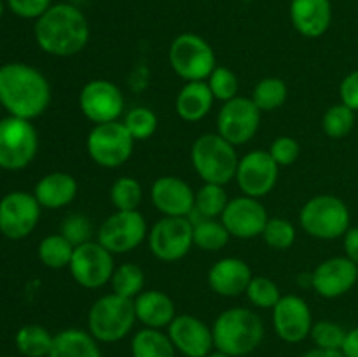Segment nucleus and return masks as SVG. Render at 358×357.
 <instances>
[{
  "mask_svg": "<svg viewBox=\"0 0 358 357\" xmlns=\"http://www.w3.org/2000/svg\"><path fill=\"white\" fill-rule=\"evenodd\" d=\"M0 104L14 118H38L51 104V84L44 74L27 63L0 66Z\"/></svg>",
  "mask_w": 358,
  "mask_h": 357,
  "instance_id": "f257e3e1",
  "label": "nucleus"
},
{
  "mask_svg": "<svg viewBox=\"0 0 358 357\" xmlns=\"http://www.w3.org/2000/svg\"><path fill=\"white\" fill-rule=\"evenodd\" d=\"M34 35L44 52L69 58L83 51L90 41V24L83 10L73 4H55L38 20Z\"/></svg>",
  "mask_w": 358,
  "mask_h": 357,
  "instance_id": "f03ea898",
  "label": "nucleus"
},
{
  "mask_svg": "<svg viewBox=\"0 0 358 357\" xmlns=\"http://www.w3.org/2000/svg\"><path fill=\"white\" fill-rule=\"evenodd\" d=\"M212 335L215 350L229 357H245L264 340V324L250 308H227L213 322Z\"/></svg>",
  "mask_w": 358,
  "mask_h": 357,
  "instance_id": "7ed1b4c3",
  "label": "nucleus"
},
{
  "mask_svg": "<svg viewBox=\"0 0 358 357\" xmlns=\"http://www.w3.org/2000/svg\"><path fill=\"white\" fill-rule=\"evenodd\" d=\"M136 322L135 301L110 293L98 298L87 312V331L98 343H117Z\"/></svg>",
  "mask_w": 358,
  "mask_h": 357,
  "instance_id": "20e7f679",
  "label": "nucleus"
},
{
  "mask_svg": "<svg viewBox=\"0 0 358 357\" xmlns=\"http://www.w3.org/2000/svg\"><path fill=\"white\" fill-rule=\"evenodd\" d=\"M191 161L203 182L226 186L236 177L240 158L236 147L219 133H205L192 144Z\"/></svg>",
  "mask_w": 358,
  "mask_h": 357,
  "instance_id": "39448f33",
  "label": "nucleus"
},
{
  "mask_svg": "<svg viewBox=\"0 0 358 357\" xmlns=\"http://www.w3.org/2000/svg\"><path fill=\"white\" fill-rule=\"evenodd\" d=\"M350 209L341 198L320 195L304 203L299 212L301 227L318 240H336L350 230Z\"/></svg>",
  "mask_w": 358,
  "mask_h": 357,
  "instance_id": "423d86ee",
  "label": "nucleus"
},
{
  "mask_svg": "<svg viewBox=\"0 0 358 357\" xmlns=\"http://www.w3.org/2000/svg\"><path fill=\"white\" fill-rule=\"evenodd\" d=\"M170 65L180 79L206 80L215 70L217 58L213 48L201 37L187 31L173 38L170 46Z\"/></svg>",
  "mask_w": 358,
  "mask_h": 357,
  "instance_id": "0eeeda50",
  "label": "nucleus"
},
{
  "mask_svg": "<svg viewBox=\"0 0 358 357\" xmlns=\"http://www.w3.org/2000/svg\"><path fill=\"white\" fill-rule=\"evenodd\" d=\"M38 150V135L31 121L9 115L0 119V168L23 170Z\"/></svg>",
  "mask_w": 358,
  "mask_h": 357,
  "instance_id": "6e6552de",
  "label": "nucleus"
},
{
  "mask_svg": "<svg viewBox=\"0 0 358 357\" xmlns=\"http://www.w3.org/2000/svg\"><path fill=\"white\" fill-rule=\"evenodd\" d=\"M133 147L135 139L122 121L94 125L86 140L87 154L101 168H119L124 164L131 156Z\"/></svg>",
  "mask_w": 358,
  "mask_h": 357,
  "instance_id": "1a4fd4ad",
  "label": "nucleus"
},
{
  "mask_svg": "<svg viewBox=\"0 0 358 357\" xmlns=\"http://www.w3.org/2000/svg\"><path fill=\"white\" fill-rule=\"evenodd\" d=\"M147 234V220L138 210H115L100 224L96 240L112 254H126L135 251Z\"/></svg>",
  "mask_w": 358,
  "mask_h": 357,
  "instance_id": "9d476101",
  "label": "nucleus"
},
{
  "mask_svg": "<svg viewBox=\"0 0 358 357\" xmlns=\"http://www.w3.org/2000/svg\"><path fill=\"white\" fill-rule=\"evenodd\" d=\"M147 238L154 258L175 262L185 258L194 245V226L189 217H163L154 224Z\"/></svg>",
  "mask_w": 358,
  "mask_h": 357,
  "instance_id": "9b49d317",
  "label": "nucleus"
},
{
  "mask_svg": "<svg viewBox=\"0 0 358 357\" xmlns=\"http://www.w3.org/2000/svg\"><path fill=\"white\" fill-rule=\"evenodd\" d=\"M72 279L84 289H100L110 284L114 275V254L100 241H86L73 247L72 261L69 266Z\"/></svg>",
  "mask_w": 358,
  "mask_h": 357,
  "instance_id": "f8f14e48",
  "label": "nucleus"
},
{
  "mask_svg": "<svg viewBox=\"0 0 358 357\" xmlns=\"http://www.w3.org/2000/svg\"><path fill=\"white\" fill-rule=\"evenodd\" d=\"M261 115L257 105L252 98L236 97L226 102L217 115V133L227 142L236 146L250 142L259 132Z\"/></svg>",
  "mask_w": 358,
  "mask_h": 357,
  "instance_id": "ddd939ff",
  "label": "nucleus"
},
{
  "mask_svg": "<svg viewBox=\"0 0 358 357\" xmlns=\"http://www.w3.org/2000/svg\"><path fill=\"white\" fill-rule=\"evenodd\" d=\"M80 112L94 125L119 121L124 112V94L107 79H93L79 93Z\"/></svg>",
  "mask_w": 358,
  "mask_h": 357,
  "instance_id": "4468645a",
  "label": "nucleus"
},
{
  "mask_svg": "<svg viewBox=\"0 0 358 357\" xmlns=\"http://www.w3.org/2000/svg\"><path fill=\"white\" fill-rule=\"evenodd\" d=\"M37 198L30 192L13 191L0 200V233L10 240L27 238L41 219Z\"/></svg>",
  "mask_w": 358,
  "mask_h": 357,
  "instance_id": "2eb2a0df",
  "label": "nucleus"
},
{
  "mask_svg": "<svg viewBox=\"0 0 358 357\" xmlns=\"http://www.w3.org/2000/svg\"><path fill=\"white\" fill-rule=\"evenodd\" d=\"M280 167L268 150H250L240 160L236 182L241 192L250 198H262L275 189L278 182Z\"/></svg>",
  "mask_w": 358,
  "mask_h": 357,
  "instance_id": "dca6fc26",
  "label": "nucleus"
},
{
  "mask_svg": "<svg viewBox=\"0 0 358 357\" xmlns=\"http://www.w3.org/2000/svg\"><path fill=\"white\" fill-rule=\"evenodd\" d=\"M220 220L231 237L240 238V240H252V238L262 237L269 217L257 198L243 195L229 200L226 210L220 216Z\"/></svg>",
  "mask_w": 358,
  "mask_h": 357,
  "instance_id": "f3484780",
  "label": "nucleus"
},
{
  "mask_svg": "<svg viewBox=\"0 0 358 357\" xmlns=\"http://www.w3.org/2000/svg\"><path fill=\"white\" fill-rule=\"evenodd\" d=\"M273 328L282 342H304L313 328V315L306 301L296 294L280 298L273 308Z\"/></svg>",
  "mask_w": 358,
  "mask_h": 357,
  "instance_id": "a211bd4d",
  "label": "nucleus"
},
{
  "mask_svg": "<svg viewBox=\"0 0 358 357\" xmlns=\"http://www.w3.org/2000/svg\"><path fill=\"white\" fill-rule=\"evenodd\" d=\"M358 280V266L346 255L325 259L311 273V287L315 293L327 300L345 296L355 287Z\"/></svg>",
  "mask_w": 358,
  "mask_h": 357,
  "instance_id": "6ab92c4d",
  "label": "nucleus"
},
{
  "mask_svg": "<svg viewBox=\"0 0 358 357\" xmlns=\"http://www.w3.org/2000/svg\"><path fill=\"white\" fill-rule=\"evenodd\" d=\"M166 329L175 350L184 357H205L215 349L212 328L194 315H177Z\"/></svg>",
  "mask_w": 358,
  "mask_h": 357,
  "instance_id": "aec40b11",
  "label": "nucleus"
},
{
  "mask_svg": "<svg viewBox=\"0 0 358 357\" xmlns=\"http://www.w3.org/2000/svg\"><path fill=\"white\" fill-rule=\"evenodd\" d=\"M150 198L164 217H189L194 210L196 192L182 178L164 175L152 184Z\"/></svg>",
  "mask_w": 358,
  "mask_h": 357,
  "instance_id": "412c9836",
  "label": "nucleus"
},
{
  "mask_svg": "<svg viewBox=\"0 0 358 357\" xmlns=\"http://www.w3.org/2000/svg\"><path fill=\"white\" fill-rule=\"evenodd\" d=\"M252 280V270L243 259H219L208 272V286L219 296L234 298L247 293Z\"/></svg>",
  "mask_w": 358,
  "mask_h": 357,
  "instance_id": "4be33fe9",
  "label": "nucleus"
},
{
  "mask_svg": "<svg viewBox=\"0 0 358 357\" xmlns=\"http://www.w3.org/2000/svg\"><path fill=\"white\" fill-rule=\"evenodd\" d=\"M290 20L303 37H322L332 23L331 0H292Z\"/></svg>",
  "mask_w": 358,
  "mask_h": 357,
  "instance_id": "5701e85b",
  "label": "nucleus"
},
{
  "mask_svg": "<svg viewBox=\"0 0 358 357\" xmlns=\"http://www.w3.org/2000/svg\"><path fill=\"white\" fill-rule=\"evenodd\" d=\"M133 301H135L136 321L142 322L145 328L164 329L177 317L173 300L163 290H142Z\"/></svg>",
  "mask_w": 358,
  "mask_h": 357,
  "instance_id": "b1692460",
  "label": "nucleus"
},
{
  "mask_svg": "<svg viewBox=\"0 0 358 357\" xmlns=\"http://www.w3.org/2000/svg\"><path fill=\"white\" fill-rule=\"evenodd\" d=\"M77 181L66 172H51L35 184L34 196L42 209L58 210L70 205L77 196Z\"/></svg>",
  "mask_w": 358,
  "mask_h": 357,
  "instance_id": "393cba45",
  "label": "nucleus"
},
{
  "mask_svg": "<svg viewBox=\"0 0 358 357\" xmlns=\"http://www.w3.org/2000/svg\"><path fill=\"white\" fill-rule=\"evenodd\" d=\"M213 102L215 98H213L206 80H191L178 91L177 100H175V111L184 121L196 122L208 115Z\"/></svg>",
  "mask_w": 358,
  "mask_h": 357,
  "instance_id": "a878e982",
  "label": "nucleus"
},
{
  "mask_svg": "<svg viewBox=\"0 0 358 357\" xmlns=\"http://www.w3.org/2000/svg\"><path fill=\"white\" fill-rule=\"evenodd\" d=\"M48 357H103L100 343L90 331L79 328H69L56 332L51 352Z\"/></svg>",
  "mask_w": 358,
  "mask_h": 357,
  "instance_id": "bb28decb",
  "label": "nucleus"
},
{
  "mask_svg": "<svg viewBox=\"0 0 358 357\" xmlns=\"http://www.w3.org/2000/svg\"><path fill=\"white\" fill-rule=\"evenodd\" d=\"M131 357H175L173 343L163 329L143 328L131 338Z\"/></svg>",
  "mask_w": 358,
  "mask_h": 357,
  "instance_id": "cd10ccee",
  "label": "nucleus"
},
{
  "mask_svg": "<svg viewBox=\"0 0 358 357\" xmlns=\"http://www.w3.org/2000/svg\"><path fill=\"white\" fill-rule=\"evenodd\" d=\"M227 203H229V200L224 191V186L205 182L196 192L194 210L191 212L189 219L192 224L201 219H217V217L222 216Z\"/></svg>",
  "mask_w": 358,
  "mask_h": 357,
  "instance_id": "c85d7f7f",
  "label": "nucleus"
},
{
  "mask_svg": "<svg viewBox=\"0 0 358 357\" xmlns=\"http://www.w3.org/2000/svg\"><path fill=\"white\" fill-rule=\"evenodd\" d=\"M55 335L44 326L28 324L16 332V349L24 357H48L51 352Z\"/></svg>",
  "mask_w": 358,
  "mask_h": 357,
  "instance_id": "c756f323",
  "label": "nucleus"
},
{
  "mask_svg": "<svg viewBox=\"0 0 358 357\" xmlns=\"http://www.w3.org/2000/svg\"><path fill=\"white\" fill-rule=\"evenodd\" d=\"M73 254V245L59 234H49L38 245V259L51 270H62L70 266Z\"/></svg>",
  "mask_w": 358,
  "mask_h": 357,
  "instance_id": "7c9ffc66",
  "label": "nucleus"
},
{
  "mask_svg": "<svg viewBox=\"0 0 358 357\" xmlns=\"http://www.w3.org/2000/svg\"><path fill=\"white\" fill-rule=\"evenodd\" d=\"M287 94H289V88L285 80L280 77H264L254 88L252 100L261 112H273L285 104Z\"/></svg>",
  "mask_w": 358,
  "mask_h": 357,
  "instance_id": "2f4dec72",
  "label": "nucleus"
},
{
  "mask_svg": "<svg viewBox=\"0 0 358 357\" xmlns=\"http://www.w3.org/2000/svg\"><path fill=\"white\" fill-rule=\"evenodd\" d=\"M112 293L119 294L122 298L135 300L145 286V275L143 270L135 262H124L114 270V275L110 280Z\"/></svg>",
  "mask_w": 358,
  "mask_h": 357,
  "instance_id": "473e14b6",
  "label": "nucleus"
},
{
  "mask_svg": "<svg viewBox=\"0 0 358 357\" xmlns=\"http://www.w3.org/2000/svg\"><path fill=\"white\" fill-rule=\"evenodd\" d=\"M194 245L201 251L217 252L226 247L231 234L222 224V220L217 219H201L194 224Z\"/></svg>",
  "mask_w": 358,
  "mask_h": 357,
  "instance_id": "72a5a7b5",
  "label": "nucleus"
},
{
  "mask_svg": "<svg viewBox=\"0 0 358 357\" xmlns=\"http://www.w3.org/2000/svg\"><path fill=\"white\" fill-rule=\"evenodd\" d=\"M355 126V112L345 104H336L325 111L322 119V128L331 139H343Z\"/></svg>",
  "mask_w": 358,
  "mask_h": 357,
  "instance_id": "f704fd0d",
  "label": "nucleus"
},
{
  "mask_svg": "<svg viewBox=\"0 0 358 357\" xmlns=\"http://www.w3.org/2000/svg\"><path fill=\"white\" fill-rule=\"evenodd\" d=\"M142 196V186L133 177L117 178L110 188V202L115 210H138Z\"/></svg>",
  "mask_w": 358,
  "mask_h": 357,
  "instance_id": "c9c22d12",
  "label": "nucleus"
},
{
  "mask_svg": "<svg viewBox=\"0 0 358 357\" xmlns=\"http://www.w3.org/2000/svg\"><path fill=\"white\" fill-rule=\"evenodd\" d=\"M245 294L254 307L264 308V310H273L282 298L280 287L268 276H252Z\"/></svg>",
  "mask_w": 358,
  "mask_h": 357,
  "instance_id": "e433bc0d",
  "label": "nucleus"
},
{
  "mask_svg": "<svg viewBox=\"0 0 358 357\" xmlns=\"http://www.w3.org/2000/svg\"><path fill=\"white\" fill-rule=\"evenodd\" d=\"M124 126L129 135L136 140H147L156 133L157 115L147 107H135L126 112Z\"/></svg>",
  "mask_w": 358,
  "mask_h": 357,
  "instance_id": "4c0bfd02",
  "label": "nucleus"
},
{
  "mask_svg": "<svg viewBox=\"0 0 358 357\" xmlns=\"http://www.w3.org/2000/svg\"><path fill=\"white\" fill-rule=\"evenodd\" d=\"M262 238L275 251H285L296 241V227L285 217H271L262 231Z\"/></svg>",
  "mask_w": 358,
  "mask_h": 357,
  "instance_id": "58836bf2",
  "label": "nucleus"
},
{
  "mask_svg": "<svg viewBox=\"0 0 358 357\" xmlns=\"http://www.w3.org/2000/svg\"><path fill=\"white\" fill-rule=\"evenodd\" d=\"M346 329L343 326L336 324L331 321H320L313 322V328H311V340H313L315 346L317 349H325V350H341L343 343L346 338Z\"/></svg>",
  "mask_w": 358,
  "mask_h": 357,
  "instance_id": "ea45409f",
  "label": "nucleus"
},
{
  "mask_svg": "<svg viewBox=\"0 0 358 357\" xmlns=\"http://www.w3.org/2000/svg\"><path fill=\"white\" fill-rule=\"evenodd\" d=\"M206 83H208L210 91H212L215 100H220L226 104V102L238 97V88H240L238 77L236 74L231 69H227V66L217 65L215 70H213V72L210 74L208 79H206Z\"/></svg>",
  "mask_w": 358,
  "mask_h": 357,
  "instance_id": "a19ab883",
  "label": "nucleus"
},
{
  "mask_svg": "<svg viewBox=\"0 0 358 357\" xmlns=\"http://www.w3.org/2000/svg\"><path fill=\"white\" fill-rule=\"evenodd\" d=\"M59 233L73 245L86 244V241H91V237H93V224L83 214H70V216L65 217L62 224V231Z\"/></svg>",
  "mask_w": 358,
  "mask_h": 357,
  "instance_id": "79ce46f5",
  "label": "nucleus"
},
{
  "mask_svg": "<svg viewBox=\"0 0 358 357\" xmlns=\"http://www.w3.org/2000/svg\"><path fill=\"white\" fill-rule=\"evenodd\" d=\"M268 153L271 154V158L276 161L278 167H289V164L296 163V160L299 158L301 147L296 139L283 135L278 136L276 140H273Z\"/></svg>",
  "mask_w": 358,
  "mask_h": 357,
  "instance_id": "37998d69",
  "label": "nucleus"
},
{
  "mask_svg": "<svg viewBox=\"0 0 358 357\" xmlns=\"http://www.w3.org/2000/svg\"><path fill=\"white\" fill-rule=\"evenodd\" d=\"M7 6L23 20H38L52 4L51 0H7Z\"/></svg>",
  "mask_w": 358,
  "mask_h": 357,
  "instance_id": "c03bdc74",
  "label": "nucleus"
},
{
  "mask_svg": "<svg viewBox=\"0 0 358 357\" xmlns=\"http://www.w3.org/2000/svg\"><path fill=\"white\" fill-rule=\"evenodd\" d=\"M339 97L341 104L352 108L353 112H358V70L350 72L345 79L341 80L339 86Z\"/></svg>",
  "mask_w": 358,
  "mask_h": 357,
  "instance_id": "a18cd8bd",
  "label": "nucleus"
},
{
  "mask_svg": "<svg viewBox=\"0 0 358 357\" xmlns=\"http://www.w3.org/2000/svg\"><path fill=\"white\" fill-rule=\"evenodd\" d=\"M343 245H345V254L350 261L358 266V227H350L343 237Z\"/></svg>",
  "mask_w": 358,
  "mask_h": 357,
  "instance_id": "49530a36",
  "label": "nucleus"
},
{
  "mask_svg": "<svg viewBox=\"0 0 358 357\" xmlns=\"http://www.w3.org/2000/svg\"><path fill=\"white\" fill-rule=\"evenodd\" d=\"M341 352L345 354V357H358V326L346 332Z\"/></svg>",
  "mask_w": 358,
  "mask_h": 357,
  "instance_id": "de8ad7c7",
  "label": "nucleus"
},
{
  "mask_svg": "<svg viewBox=\"0 0 358 357\" xmlns=\"http://www.w3.org/2000/svg\"><path fill=\"white\" fill-rule=\"evenodd\" d=\"M303 357H345L341 350H325V349H311Z\"/></svg>",
  "mask_w": 358,
  "mask_h": 357,
  "instance_id": "09e8293b",
  "label": "nucleus"
},
{
  "mask_svg": "<svg viewBox=\"0 0 358 357\" xmlns=\"http://www.w3.org/2000/svg\"><path fill=\"white\" fill-rule=\"evenodd\" d=\"M205 357H229V356H227V354H224V352H219V350H212V352H210L208 356H205Z\"/></svg>",
  "mask_w": 358,
  "mask_h": 357,
  "instance_id": "8fccbe9b",
  "label": "nucleus"
},
{
  "mask_svg": "<svg viewBox=\"0 0 358 357\" xmlns=\"http://www.w3.org/2000/svg\"><path fill=\"white\" fill-rule=\"evenodd\" d=\"M2 14H3V2L0 0V18H2Z\"/></svg>",
  "mask_w": 358,
  "mask_h": 357,
  "instance_id": "3c124183",
  "label": "nucleus"
},
{
  "mask_svg": "<svg viewBox=\"0 0 358 357\" xmlns=\"http://www.w3.org/2000/svg\"><path fill=\"white\" fill-rule=\"evenodd\" d=\"M2 357H13V356H2Z\"/></svg>",
  "mask_w": 358,
  "mask_h": 357,
  "instance_id": "603ef678",
  "label": "nucleus"
},
{
  "mask_svg": "<svg viewBox=\"0 0 358 357\" xmlns=\"http://www.w3.org/2000/svg\"><path fill=\"white\" fill-rule=\"evenodd\" d=\"M0 108H2V104H0Z\"/></svg>",
  "mask_w": 358,
  "mask_h": 357,
  "instance_id": "864d4df0",
  "label": "nucleus"
}]
</instances>
